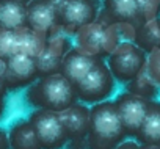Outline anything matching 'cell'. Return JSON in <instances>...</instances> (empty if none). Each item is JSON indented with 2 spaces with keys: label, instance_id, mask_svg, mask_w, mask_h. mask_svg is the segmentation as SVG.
Here are the masks:
<instances>
[{
  "label": "cell",
  "instance_id": "cell-11",
  "mask_svg": "<svg viewBox=\"0 0 160 149\" xmlns=\"http://www.w3.org/2000/svg\"><path fill=\"white\" fill-rule=\"evenodd\" d=\"M98 60L99 57H94L78 47H71V50L64 55L61 61L60 72L75 85L90 72V69L96 64Z\"/></svg>",
  "mask_w": 160,
  "mask_h": 149
},
{
  "label": "cell",
  "instance_id": "cell-19",
  "mask_svg": "<svg viewBox=\"0 0 160 149\" xmlns=\"http://www.w3.org/2000/svg\"><path fill=\"white\" fill-rule=\"evenodd\" d=\"M126 91L152 101L158 94V85L152 80V77L148 74V71H143L138 77H135L132 82L127 83V90Z\"/></svg>",
  "mask_w": 160,
  "mask_h": 149
},
{
  "label": "cell",
  "instance_id": "cell-26",
  "mask_svg": "<svg viewBox=\"0 0 160 149\" xmlns=\"http://www.w3.org/2000/svg\"><path fill=\"white\" fill-rule=\"evenodd\" d=\"M5 112H7V101L5 97H0V119L5 116Z\"/></svg>",
  "mask_w": 160,
  "mask_h": 149
},
{
  "label": "cell",
  "instance_id": "cell-7",
  "mask_svg": "<svg viewBox=\"0 0 160 149\" xmlns=\"http://www.w3.org/2000/svg\"><path fill=\"white\" fill-rule=\"evenodd\" d=\"M27 27L47 39L58 35L61 25L57 5L52 0H32L27 5Z\"/></svg>",
  "mask_w": 160,
  "mask_h": 149
},
{
  "label": "cell",
  "instance_id": "cell-29",
  "mask_svg": "<svg viewBox=\"0 0 160 149\" xmlns=\"http://www.w3.org/2000/svg\"><path fill=\"white\" fill-rule=\"evenodd\" d=\"M52 2H53V3H55V5H57V3H58V2H60V0H52Z\"/></svg>",
  "mask_w": 160,
  "mask_h": 149
},
{
  "label": "cell",
  "instance_id": "cell-5",
  "mask_svg": "<svg viewBox=\"0 0 160 149\" xmlns=\"http://www.w3.org/2000/svg\"><path fill=\"white\" fill-rule=\"evenodd\" d=\"M57 8L61 32L66 35H75L80 28L98 19L102 0H60Z\"/></svg>",
  "mask_w": 160,
  "mask_h": 149
},
{
  "label": "cell",
  "instance_id": "cell-16",
  "mask_svg": "<svg viewBox=\"0 0 160 149\" xmlns=\"http://www.w3.org/2000/svg\"><path fill=\"white\" fill-rule=\"evenodd\" d=\"M11 149H42L39 138L28 119H18L8 130Z\"/></svg>",
  "mask_w": 160,
  "mask_h": 149
},
{
  "label": "cell",
  "instance_id": "cell-20",
  "mask_svg": "<svg viewBox=\"0 0 160 149\" xmlns=\"http://www.w3.org/2000/svg\"><path fill=\"white\" fill-rule=\"evenodd\" d=\"M138 14L141 24L160 17V0H138Z\"/></svg>",
  "mask_w": 160,
  "mask_h": 149
},
{
  "label": "cell",
  "instance_id": "cell-25",
  "mask_svg": "<svg viewBox=\"0 0 160 149\" xmlns=\"http://www.w3.org/2000/svg\"><path fill=\"white\" fill-rule=\"evenodd\" d=\"M8 93V90H7V85H5V80H3V77L0 76V97H5V94Z\"/></svg>",
  "mask_w": 160,
  "mask_h": 149
},
{
  "label": "cell",
  "instance_id": "cell-21",
  "mask_svg": "<svg viewBox=\"0 0 160 149\" xmlns=\"http://www.w3.org/2000/svg\"><path fill=\"white\" fill-rule=\"evenodd\" d=\"M148 74L152 77V80L160 87V49L154 50L148 55V66H146Z\"/></svg>",
  "mask_w": 160,
  "mask_h": 149
},
{
  "label": "cell",
  "instance_id": "cell-6",
  "mask_svg": "<svg viewBox=\"0 0 160 149\" xmlns=\"http://www.w3.org/2000/svg\"><path fill=\"white\" fill-rule=\"evenodd\" d=\"M42 149H64L69 141L68 129L58 112L35 108L28 116Z\"/></svg>",
  "mask_w": 160,
  "mask_h": 149
},
{
  "label": "cell",
  "instance_id": "cell-4",
  "mask_svg": "<svg viewBox=\"0 0 160 149\" xmlns=\"http://www.w3.org/2000/svg\"><path fill=\"white\" fill-rule=\"evenodd\" d=\"M116 82L127 85L148 66V53L133 41H121L105 58Z\"/></svg>",
  "mask_w": 160,
  "mask_h": 149
},
{
  "label": "cell",
  "instance_id": "cell-24",
  "mask_svg": "<svg viewBox=\"0 0 160 149\" xmlns=\"http://www.w3.org/2000/svg\"><path fill=\"white\" fill-rule=\"evenodd\" d=\"M116 149H141V144L135 140H124Z\"/></svg>",
  "mask_w": 160,
  "mask_h": 149
},
{
  "label": "cell",
  "instance_id": "cell-3",
  "mask_svg": "<svg viewBox=\"0 0 160 149\" xmlns=\"http://www.w3.org/2000/svg\"><path fill=\"white\" fill-rule=\"evenodd\" d=\"M74 87L78 102L94 105L110 99V96L116 90V79L113 77L107 61L104 58H99L90 69V72Z\"/></svg>",
  "mask_w": 160,
  "mask_h": 149
},
{
  "label": "cell",
  "instance_id": "cell-15",
  "mask_svg": "<svg viewBox=\"0 0 160 149\" xmlns=\"http://www.w3.org/2000/svg\"><path fill=\"white\" fill-rule=\"evenodd\" d=\"M27 27V5L19 0H0V28L19 30Z\"/></svg>",
  "mask_w": 160,
  "mask_h": 149
},
{
  "label": "cell",
  "instance_id": "cell-13",
  "mask_svg": "<svg viewBox=\"0 0 160 149\" xmlns=\"http://www.w3.org/2000/svg\"><path fill=\"white\" fill-rule=\"evenodd\" d=\"M102 10L116 24L141 25L138 14V0H102Z\"/></svg>",
  "mask_w": 160,
  "mask_h": 149
},
{
  "label": "cell",
  "instance_id": "cell-10",
  "mask_svg": "<svg viewBox=\"0 0 160 149\" xmlns=\"http://www.w3.org/2000/svg\"><path fill=\"white\" fill-rule=\"evenodd\" d=\"M71 47L72 46H71L69 39L60 33L49 38L42 53L36 58L39 77L49 76V74H53V72H60L61 61H63L64 55L71 50Z\"/></svg>",
  "mask_w": 160,
  "mask_h": 149
},
{
  "label": "cell",
  "instance_id": "cell-14",
  "mask_svg": "<svg viewBox=\"0 0 160 149\" xmlns=\"http://www.w3.org/2000/svg\"><path fill=\"white\" fill-rule=\"evenodd\" d=\"M140 144H155L160 146V102L152 99L148 107L144 121L135 137Z\"/></svg>",
  "mask_w": 160,
  "mask_h": 149
},
{
  "label": "cell",
  "instance_id": "cell-2",
  "mask_svg": "<svg viewBox=\"0 0 160 149\" xmlns=\"http://www.w3.org/2000/svg\"><path fill=\"white\" fill-rule=\"evenodd\" d=\"M25 101L35 108L52 110L58 113L78 102L74 83L61 72L39 77L27 88Z\"/></svg>",
  "mask_w": 160,
  "mask_h": 149
},
{
  "label": "cell",
  "instance_id": "cell-9",
  "mask_svg": "<svg viewBox=\"0 0 160 149\" xmlns=\"http://www.w3.org/2000/svg\"><path fill=\"white\" fill-rule=\"evenodd\" d=\"M149 102H151L149 99H144V97L137 96L129 91H124L116 96L115 105L119 112V116L126 127L127 137H130V138L137 137V133L144 121V116L148 113Z\"/></svg>",
  "mask_w": 160,
  "mask_h": 149
},
{
  "label": "cell",
  "instance_id": "cell-27",
  "mask_svg": "<svg viewBox=\"0 0 160 149\" xmlns=\"http://www.w3.org/2000/svg\"><path fill=\"white\" fill-rule=\"evenodd\" d=\"M141 149H160V146H155V144H141Z\"/></svg>",
  "mask_w": 160,
  "mask_h": 149
},
{
  "label": "cell",
  "instance_id": "cell-8",
  "mask_svg": "<svg viewBox=\"0 0 160 149\" xmlns=\"http://www.w3.org/2000/svg\"><path fill=\"white\" fill-rule=\"evenodd\" d=\"M38 79H39V71L36 58H32L24 53H14L10 58H7V71L3 80L8 91L28 88Z\"/></svg>",
  "mask_w": 160,
  "mask_h": 149
},
{
  "label": "cell",
  "instance_id": "cell-17",
  "mask_svg": "<svg viewBox=\"0 0 160 149\" xmlns=\"http://www.w3.org/2000/svg\"><path fill=\"white\" fill-rule=\"evenodd\" d=\"M47 44V38L35 33L28 27L16 30V53H24L32 58H38Z\"/></svg>",
  "mask_w": 160,
  "mask_h": 149
},
{
  "label": "cell",
  "instance_id": "cell-18",
  "mask_svg": "<svg viewBox=\"0 0 160 149\" xmlns=\"http://www.w3.org/2000/svg\"><path fill=\"white\" fill-rule=\"evenodd\" d=\"M133 42H137L146 53L160 49V17L143 22L137 28Z\"/></svg>",
  "mask_w": 160,
  "mask_h": 149
},
{
  "label": "cell",
  "instance_id": "cell-22",
  "mask_svg": "<svg viewBox=\"0 0 160 149\" xmlns=\"http://www.w3.org/2000/svg\"><path fill=\"white\" fill-rule=\"evenodd\" d=\"M64 149H90L87 138H78V140H69Z\"/></svg>",
  "mask_w": 160,
  "mask_h": 149
},
{
  "label": "cell",
  "instance_id": "cell-12",
  "mask_svg": "<svg viewBox=\"0 0 160 149\" xmlns=\"http://www.w3.org/2000/svg\"><path fill=\"white\" fill-rule=\"evenodd\" d=\"M63 122L68 129L69 140L87 138L90 127V107L83 102H75L69 108L60 112Z\"/></svg>",
  "mask_w": 160,
  "mask_h": 149
},
{
  "label": "cell",
  "instance_id": "cell-1",
  "mask_svg": "<svg viewBox=\"0 0 160 149\" xmlns=\"http://www.w3.org/2000/svg\"><path fill=\"white\" fill-rule=\"evenodd\" d=\"M126 138L127 132L115 101L108 99L91 105L87 135L90 149H116Z\"/></svg>",
  "mask_w": 160,
  "mask_h": 149
},
{
  "label": "cell",
  "instance_id": "cell-28",
  "mask_svg": "<svg viewBox=\"0 0 160 149\" xmlns=\"http://www.w3.org/2000/svg\"><path fill=\"white\" fill-rule=\"evenodd\" d=\"M19 2H22V3H25V5H28V3L32 2V0H19Z\"/></svg>",
  "mask_w": 160,
  "mask_h": 149
},
{
  "label": "cell",
  "instance_id": "cell-23",
  "mask_svg": "<svg viewBox=\"0 0 160 149\" xmlns=\"http://www.w3.org/2000/svg\"><path fill=\"white\" fill-rule=\"evenodd\" d=\"M0 149H11V146H10V135L2 127H0Z\"/></svg>",
  "mask_w": 160,
  "mask_h": 149
}]
</instances>
